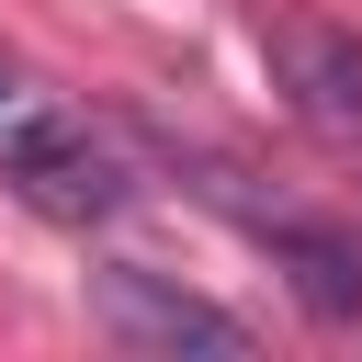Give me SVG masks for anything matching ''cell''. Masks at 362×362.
Listing matches in <instances>:
<instances>
[{
    "instance_id": "5b68a950",
    "label": "cell",
    "mask_w": 362,
    "mask_h": 362,
    "mask_svg": "<svg viewBox=\"0 0 362 362\" xmlns=\"http://www.w3.org/2000/svg\"><path fill=\"white\" fill-rule=\"evenodd\" d=\"M11 102H23V68H11V57H0V113H11Z\"/></svg>"
},
{
    "instance_id": "277c9868",
    "label": "cell",
    "mask_w": 362,
    "mask_h": 362,
    "mask_svg": "<svg viewBox=\"0 0 362 362\" xmlns=\"http://www.w3.org/2000/svg\"><path fill=\"white\" fill-rule=\"evenodd\" d=\"M249 238L283 260V283H294L305 317H328V328L362 317V238H339V226H317V215H283V204H260Z\"/></svg>"
},
{
    "instance_id": "7a4b0ae2",
    "label": "cell",
    "mask_w": 362,
    "mask_h": 362,
    "mask_svg": "<svg viewBox=\"0 0 362 362\" xmlns=\"http://www.w3.org/2000/svg\"><path fill=\"white\" fill-rule=\"evenodd\" d=\"M90 317H102V339H124V351H249V328H238L226 305L181 294V283L147 272V260H102V272H90Z\"/></svg>"
},
{
    "instance_id": "3957f363",
    "label": "cell",
    "mask_w": 362,
    "mask_h": 362,
    "mask_svg": "<svg viewBox=\"0 0 362 362\" xmlns=\"http://www.w3.org/2000/svg\"><path fill=\"white\" fill-rule=\"evenodd\" d=\"M272 79H283V102H294V124H317V136H362V34L351 23H317V11H294V23H272Z\"/></svg>"
},
{
    "instance_id": "6da1fadb",
    "label": "cell",
    "mask_w": 362,
    "mask_h": 362,
    "mask_svg": "<svg viewBox=\"0 0 362 362\" xmlns=\"http://www.w3.org/2000/svg\"><path fill=\"white\" fill-rule=\"evenodd\" d=\"M0 181L45 215V226H113L136 204V158L90 124V113H57V102H11L0 113Z\"/></svg>"
}]
</instances>
